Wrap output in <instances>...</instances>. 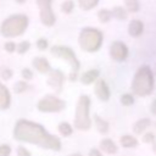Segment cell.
Returning a JSON list of instances; mask_svg holds the SVG:
<instances>
[{"mask_svg":"<svg viewBox=\"0 0 156 156\" xmlns=\"http://www.w3.org/2000/svg\"><path fill=\"white\" fill-rule=\"evenodd\" d=\"M112 15L117 18V20H126L127 18V11L123 9V7H121V6H116V7H113V10H112Z\"/></svg>","mask_w":156,"mask_h":156,"instance_id":"44dd1931","label":"cell"},{"mask_svg":"<svg viewBox=\"0 0 156 156\" xmlns=\"http://www.w3.org/2000/svg\"><path fill=\"white\" fill-rule=\"evenodd\" d=\"M154 151H155V152H156V143H155V144H154Z\"/></svg>","mask_w":156,"mask_h":156,"instance_id":"f35d334b","label":"cell"},{"mask_svg":"<svg viewBox=\"0 0 156 156\" xmlns=\"http://www.w3.org/2000/svg\"><path fill=\"white\" fill-rule=\"evenodd\" d=\"M150 124H151V121H150L149 118H141V119H139V121H136V122L134 123V126H133V132H134L135 134H141Z\"/></svg>","mask_w":156,"mask_h":156,"instance_id":"5bb4252c","label":"cell"},{"mask_svg":"<svg viewBox=\"0 0 156 156\" xmlns=\"http://www.w3.org/2000/svg\"><path fill=\"white\" fill-rule=\"evenodd\" d=\"M72 9H73V1L68 0V1H65V2H63V5H62V11H63V12L69 13V12L72 11Z\"/></svg>","mask_w":156,"mask_h":156,"instance_id":"4316f807","label":"cell"},{"mask_svg":"<svg viewBox=\"0 0 156 156\" xmlns=\"http://www.w3.org/2000/svg\"><path fill=\"white\" fill-rule=\"evenodd\" d=\"M51 54L54 56H56V57L65 58L66 61H68V63H71L72 72H71V77L69 78L72 80H74L77 78V73H78V69H79V62L76 58L74 52L71 49L65 48V46H52L51 48Z\"/></svg>","mask_w":156,"mask_h":156,"instance_id":"8992f818","label":"cell"},{"mask_svg":"<svg viewBox=\"0 0 156 156\" xmlns=\"http://www.w3.org/2000/svg\"><path fill=\"white\" fill-rule=\"evenodd\" d=\"M40 9V20L45 26H52L55 23V16L51 10V0H37Z\"/></svg>","mask_w":156,"mask_h":156,"instance_id":"ba28073f","label":"cell"},{"mask_svg":"<svg viewBox=\"0 0 156 156\" xmlns=\"http://www.w3.org/2000/svg\"><path fill=\"white\" fill-rule=\"evenodd\" d=\"M143 30H144V24H143L141 21H139V20L130 21V23L128 26V33H129L130 37L136 38L143 33Z\"/></svg>","mask_w":156,"mask_h":156,"instance_id":"7c38bea8","label":"cell"},{"mask_svg":"<svg viewBox=\"0 0 156 156\" xmlns=\"http://www.w3.org/2000/svg\"><path fill=\"white\" fill-rule=\"evenodd\" d=\"M10 105V93L5 85L0 83V108H7Z\"/></svg>","mask_w":156,"mask_h":156,"instance_id":"4fadbf2b","label":"cell"},{"mask_svg":"<svg viewBox=\"0 0 156 156\" xmlns=\"http://www.w3.org/2000/svg\"><path fill=\"white\" fill-rule=\"evenodd\" d=\"M98 2H99V0H78V4L83 10H90V9L95 7Z\"/></svg>","mask_w":156,"mask_h":156,"instance_id":"7402d4cb","label":"cell"},{"mask_svg":"<svg viewBox=\"0 0 156 156\" xmlns=\"http://www.w3.org/2000/svg\"><path fill=\"white\" fill-rule=\"evenodd\" d=\"M110 55L116 61H124L128 56V48L122 41H113L110 48Z\"/></svg>","mask_w":156,"mask_h":156,"instance_id":"9c48e42d","label":"cell"},{"mask_svg":"<svg viewBox=\"0 0 156 156\" xmlns=\"http://www.w3.org/2000/svg\"><path fill=\"white\" fill-rule=\"evenodd\" d=\"M150 111H151V113H152V115H155V116H156V99L151 102V105H150Z\"/></svg>","mask_w":156,"mask_h":156,"instance_id":"d590c367","label":"cell"},{"mask_svg":"<svg viewBox=\"0 0 156 156\" xmlns=\"http://www.w3.org/2000/svg\"><path fill=\"white\" fill-rule=\"evenodd\" d=\"M37 107L39 111H43V112H55V111L62 110L65 107V102L60 100L58 98L48 95L38 102Z\"/></svg>","mask_w":156,"mask_h":156,"instance_id":"52a82bcc","label":"cell"},{"mask_svg":"<svg viewBox=\"0 0 156 156\" xmlns=\"http://www.w3.org/2000/svg\"><path fill=\"white\" fill-rule=\"evenodd\" d=\"M22 76H23L26 79H30V78L33 77V74H32V71H30L29 68H24V69L22 71Z\"/></svg>","mask_w":156,"mask_h":156,"instance_id":"836d02e7","label":"cell"},{"mask_svg":"<svg viewBox=\"0 0 156 156\" xmlns=\"http://www.w3.org/2000/svg\"><path fill=\"white\" fill-rule=\"evenodd\" d=\"M48 83L56 91H60L61 88H62V83H63V74L60 71H54L52 73H50V77H49Z\"/></svg>","mask_w":156,"mask_h":156,"instance_id":"8fae6325","label":"cell"},{"mask_svg":"<svg viewBox=\"0 0 156 156\" xmlns=\"http://www.w3.org/2000/svg\"><path fill=\"white\" fill-rule=\"evenodd\" d=\"M143 141L146 143V144H149V143H154V141H155V134H152V133H146V134H144V136H143Z\"/></svg>","mask_w":156,"mask_h":156,"instance_id":"f1b7e54d","label":"cell"},{"mask_svg":"<svg viewBox=\"0 0 156 156\" xmlns=\"http://www.w3.org/2000/svg\"><path fill=\"white\" fill-rule=\"evenodd\" d=\"M124 5L129 12H138L140 9L139 0H124Z\"/></svg>","mask_w":156,"mask_h":156,"instance_id":"ffe728a7","label":"cell"},{"mask_svg":"<svg viewBox=\"0 0 156 156\" xmlns=\"http://www.w3.org/2000/svg\"><path fill=\"white\" fill-rule=\"evenodd\" d=\"M17 156H30V155H29V152H28L24 147L20 146V147L17 149Z\"/></svg>","mask_w":156,"mask_h":156,"instance_id":"1f68e13d","label":"cell"},{"mask_svg":"<svg viewBox=\"0 0 156 156\" xmlns=\"http://www.w3.org/2000/svg\"><path fill=\"white\" fill-rule=\"evenodd\" d=\"M15 48H16V46H15V43H12V41L5 44V50L9 51V52H12V51L15 50Z\"/></svg>","mask_w":156,"mask_h":156,"instance_id":"e575fe53","label":"cell"},{"mask_svg":"<svg viewBox=\"0 0 156 156\" xmlns=\"http://www.w3.org/2000/svg\"><path fill=\"white\" fill-rule=\"evenodd\" d=\"M37 45H38L39 49L44 50V49H46V46H48V41H46L45 39H39L38 43H37Z\"/></svg>","mask_w":156,"mask_h":156,"instance_id":"d6a6232c","label":"cell"},{"mask_svg":"<svg viewBox=\"0 0 156 156\" xmlns=\"http://www.w3.org/2000/svg\"><path fill=\"white\" fill-rule=\"evenodd\" d=\"M89 156H101V154L98 149H91L90 152H89Z\"/></svg>","mask_w":156,"mask_h":156,"instance_id":"8d00e7d4","label":"cell"},{"mask_svg":"<svg viewBox=\"0 0 156 156\" xmlns=\"http://www.w3.org/2000/svg\"><path fill=\"white\" fill-rule=\"evenodd\" d=\"M11 149L7 145H1L0 146V156H10Z\"/></svg>","mask_w":156,"mask_h":156,"instance_id":"f546056e","label":"cell"},{"mask_svg":"<svg viewBox=\"0 0 156 156\" xmlns=\"http://www.w3.org/2000/svg\"><path fill=\"white\" fill-rule=\"evenodd\" d=\"M89 106L90 99L87 95H82L77 102L76 107V117L74 126L80 130H87L90 128V118H89Z\"/></svg>","mask_w":156,"mask_h":156,"instance_id":"5b68a950","label":"cell"},{"mask_svg":"<svg viewBox=\"0 0 156 156\" xmlns=\"http://www.w3.org/2000/svg\"><path fill=\"white\" fill-rule=\"evenodd\" d=\"M102 43V34L95 28H84L79 34V45L83 50L94 52L100 49Z\"/></svg>","mask_w":156,"mask_h":156,"instance_id":"3957f363","label":"cell"},{"mask_svg":"<svg viewBox=\"0 0 156 156\" xmlns=\"http://www.w3.org/2000/svg\"><path fill=\"white\" fill-rule=\"evenodd\" d=\"M121 102L124 106H130L134 104V96L132 94H123L121 96Z\"/></svg>","mask_w":156,"mask_h":156,"instance_id":"d4e9b609","label":"cell"},{"mask_svg":"<svg viewBox=\"0 0 156 156\" xmlns=\"http://www.w3.org/2000/svg\"><path fill=\"white\" fill-rule=\"evenodd\" d=\"M112 16H113L112 15V11H108V10H100L99 13H98V17H99L100 22H102V23L108 22Z\"/></svg>","mask_w":156,"mask_h":156,"instance_id":"603a6c76","label":"cell"},{"mask_svg":"<svg viewBox=\"0 0 156 156\" xmlns=\"http://www.w3.org/2000/svg\"><path fill=\"white\" fill-rule=\"evenodd\" d=\"M28 49H29V43H28V41H22V43L18 45V48H17V50H18L20 54H24Z\"/></svg>","mask_w":156,"mask_h":156,"instance_id":"83f0119b","label":"cell"},{"mask_svg":"<svg viewBox=\"0 0 156 156\" xmlns=\"http://www.w3.org/2000/svg\"><path fill=\"white\" fill-rule=\"evenodd\" d=\"M13 135L20 141L32 143L45 149L60 150L61 147V143L57 136L50 135L41 126L33 123L30 121L20 119L16 123Z\"/></svg>","mask_w":156,"mask_h":156,"instance_id":"6da1fadb","label":"cell"},{"mask_svg":"<svg viewBox=\"0 0 156 156\" xmlns=\"http://www.w3.org/2000/svg\"><path fill=\"white\" fill-rule=\"evenodd\" d=\"M58 130L63 136H68V135L72 134V127L66 122H63V123H61L58 126Z\"/></svg>","mask_w":156,"mask_h":156,"instance_id":"cb8c5ba5","label":"cell"},{"mask_svg":"<svg viewBox=\"0 0 156 156\" xmlns=\"http://www.w3.org/2000/svg\"><path fill=\"white\" fill-rule=\"evenodd\" d=\"M98 77H99V71H98V69H90V71L85 72V73L82 76L80 80H82L83 84H90V83H93Z\"/></svg>","mask_w":156,"mask_h":156,"instance_id":"e0dca14e","label":"cell"},{"mask_svg":"<svg viewBox=\"0 0 156 156\" xmlns=\"http://www.w3.org/2000/svg\"><path fill=\"white\" fill-rule=\"evenodd\" d=\"M16 1H17V2H23L24 0H16Z\"/></svg>","mask_w":156,"mask_h":156,"instance_id":"ab89813d","label":"cell"},{"mask_svg":"<svg viewBox=\"0 0 156 156\" xmlns=\"http://www.w3.org/2000/svg\"><path fill=\"white\" fill-rule=\"evenodd\" d=\"M94 119H95L96 128H98V130H99L101 134H105V133H107V132H108V123H107L105 119H102V118H101V117H99L98 115L94 117Z\"/></svg>","mask_w":156,"mask_h":156,"instance_id":"d6986e66","label":"cell"},{"mask_svg":"<svg viewBox=\"0 0 156 156\" xmlns=\"http://www.w3.org/2000/svg\"><path fill=\"white\" fill-rule=\"evenodd\" d=\"M132 91L138 96H147L154 90V74L147 65L138 68L132 80Z\"/></svg>","mask_w":156,"mask_h":156,"instance_id":"7a4b0ae2","label":"cell"},{"mask_svg":"<svg viewBox=\"0 0 156 156\" xmlns=\"http://www.w3.org/2000/svg\"><path fill=\"white\" fill-rule=\"evenodd\" d=\"M94 90H95L96 96H98L100 100H102V101H107V100L110 99V89H108L107 84L105 83V80L99 79V80L95 83V88H94Z\"/></svg>","mask_w":156,"mask_h":156,"instance_id":"30bf717a","label":"cell"},{"mask_svg":"<svg viewBox=\"0 0 156 156\" xmlns=\"http://www.w3.org/2000/svg\"><path fill=\"white\" fill-rule=\"evenodd\" d=\"M1 77H2L4 79H10V78L12 77V72H11V69H2V72H1Z\"/></svg>","mask_w":156,"mask_h":156,"instance_id":"4dcf8cb0","label":"cell"},{"mask_svg":"<svg viewBox=\"0 0 156 156\" xmlns=\"http://www.w3.org/2000/svg\"><path fill=\"white\" fill-rule=\"evenodd\" d=\"M119 141L123 147H135L138 145V140L132 135H123V136H121Z\"/></svg>","mask_w":156,"mask_h":156,"instance_id":"ac0fdd59","label":"cell"},{"mask_svg":"<svg viewBox=\"0 0 156 156\" xmlns=\"http://www.w3.org/2000/svg\"><path fill=\"white\" fill-rule=\"evenodd\" d=\"M71 156H82L80 154H73V155H71Z\"/></svg>","mask_w":156,"mask_h":156,"instance_id":"74e56055","label":"cell"},{"mask_svg":"<svg viewBox=\"0 0 156 156\" xmlns=\"http://www.w3.org/2000/svg\"><path fill=\"white\" fill-rule=\"evenodd\" d=\"M33 65H34V67H35L39 72H41V73H46V72L49 71V68H50L48 61H46L44 57H37V58H34Z\"/></svg>","mask_w":156,"mask_h":156,"instance_id":"2e32d148","label":"cell"},{"mask_svg":"<svg viewBox=\"0 0 156 156\" xmlns=\"http://www.w3.org/2000/svg\"><path fill=\"white\" fill-rule=\"evenodd\" d=\"M27 24H28V20L26 16L23 15L11 16L2 22L0 32L4 37H16L24 32Z\"/></svg>","mask_w":156,"mask_h":156,"instance_id":"277c9868","label":"cell"},{"mask_svg":"<svg viewBox=\"0 0 156 156\" xmlns=\"http://www.w3.org/2000/svg\"><path fill=\"white\" fill-rule=\"evenodd\" d=\"M100 147L102 151L107 154H115L117 152V145L111 140V139H102L100 143Z\"/></svg>","mask_w":156,"mask_h":156,"instance_id":"9a60e30c","label":"cell"},{"mask_svg":"<svg viewBox=\"0 0 156 156\" xmlns=\"http://www.w3.org/2000/svg\"><path fill=\"white\" fill-rule=\"evenodd\" d=\"M26 89H27V83H24V82H17L13 87V90L16 93H23Z\"/></svg>","mask_w":156,"mask_h":156,"instance_id":"484cf974","label":"cell"}]
</instances>
